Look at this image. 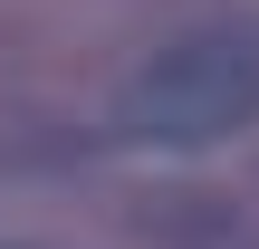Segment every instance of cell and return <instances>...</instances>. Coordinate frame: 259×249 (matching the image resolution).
Segmentation results:
<instances>
[{
	"label": "cell",
	"mask_w": 259,
	"mask_h": 249,
	"mask_svg": "<svg viewBox=\"0 0 259 249\" xmlns=\"http://www.w3.org/2000/svg\"><path fill=\"white\" fill-rule=\"evenodd\" d=\"M240 125H259V19H211L163 38L115 96V134L154 154H202L231 144Z\"/></svg>",
	"instance_id": "6da1fadb"
}]
</instances>
